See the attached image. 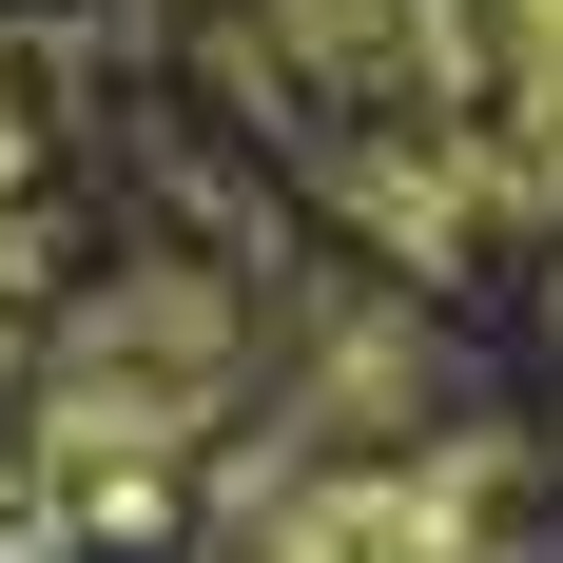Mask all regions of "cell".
Returning a JSON list of instances; mask_svg holds the SVG:
<instances>
[{"instance_id":"cell-1","label":"cell","mask_w":563,"mask_h":563,"mask_svg":"<svg viewBox=\"0 0 563 563\" xmlns=\"http://www.w3.org/2000/svg\"><path fill=\"white\" fill-rule=\"evenodd\" d=\"M214 389H233V311H214L195 273L98 291V311H78V350H58V428H78V448H175Z\"/></svg>"}]
</instances>
